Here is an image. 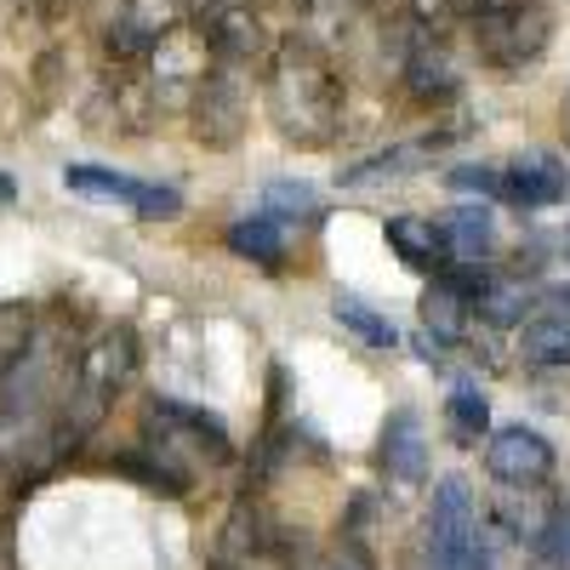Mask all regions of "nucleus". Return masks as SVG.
Wrapping results in <instances>:
<instances>
[{"instance_id": "nucleus-1", "label": "nucleus", "mask_w": 570, "mask_h": 570, "mask_svg": "<svg viewBox=\"0 0 570 570\" xmlns=\"http://www.w3.org/2000/svg\"><path fill=\"white\" fill-rule=\"evenodd\" d=\"M268 109H274L279 131L292 142H325L331 131H337V80H331L325 58L292 46V52L274 63Z\"/></svg>"}, {"instance_id": "nucleus-2", "label": "nucleus", "mask_w": 570, "mask_h": 570, "mask_svg": "<svg viewBox=\"0 0 570 570\" xmlns=\"http://www.w3.org/2000/svg\"><path fill=\"white\" fill-rule=\"evenodd\" d=\"M428 553H434V570H491V553L480 542V508H473V491L462 473H445L434 485Z\"/></svg>"}, {"instance_id": "nucleus-3", "label": "nucleus", "mask_w": 570, "mask_h": 570, "mask_svg": "<svg viewBox=\"0 0 570 570\" xmlns=\"http://www.w3.org/2000/svg\"><path fill=\"white\" fill-rule=\"evenodd\" d=\"M126 371H131V331H104V337L86 348V360L75 365V428H69V440H80L86 428L104 416V405L126 383Z\"/></svg>"}, {"instance_id": "nucleus-4", "label": "nucleus", "mask_w": 570, "mask_h": 570, "mask_svg": "<svg viewBox=\"0 0 570 570\" xmlns=\"http://www.w3.org/2000/svg\"><path fill=\"white\" fill-rule=\"evenodd\" d=\"M473 29H480V52L502 69L537 58L548 46V12L537 7V0H519V7H480Z\"/></svg>"}, {"instance_id": "nucleus-5", "label": "nucleus", "mask_w": 570, "mask_h": 570, "mask_svg": "<svg viewBox=\"0 0 570 570\" xmlns=\"http://www.w3.org/2000/svg\"><path fill=\"white\" fill-rule=\"evenodd\" d=\"M485 468L491 480L513 485V491H537L553 480V445L537 434V428H497V434L485 440Z\"/></svg>"}, {"instance_id": "nucleus-6", "label": "nucleus", "mask_w": 570, "mask_h": 570, "mask_svg": "<svg viewBox=\"0 0 570 570\" xmlns=\"http://www.w3.org/2000/svg\"><path fill=\"white\" fill-rule=\"evenodd\" d=\"M63 183L86 200H115V206H131L137 217H177L183 200L177 188H160V183H137V177H120L109 166H63Z\"/></svg>"}, {"instance_id": "nucleus-7", "label": "nucleus", "mask_w": 570, "mask_h": 570, "mask_svg": "<svg viewBox=\"0 0 570 570\" xmlns=\"http://www.w3.org/2000/svg\"><path fill=\"white\" fill-rule=\"evenodd\" d=\"M519 360L525 365H570V292L564 285H553V292H542L525 314V325H519Z\"/></svg>"}, {"instance_id": "nucleus-8", "label": "nucleus", "mask_w": 570, "mask_h": 570, "mask_svg": "<svg viewBox=\"0 0 570 570\" xmlns=\"http://www.w3.org/2000/svg\"><path fill=\"white\" fill-rule=\"evenodd\" d=\"M502 183H508V200L513 206H559L570 195L564 160L559 155H542V149H531V155H519L513 166H502Z\"/></svg>"}, {"instance_id": "nucleus-9", "label": "nucleus", "mask_w": 570, "mask_h": 570, "mask_svg": "<svg viewBox=\"0 0 570 570\" xmlns=\"http://www.w3.org/2000/svg\"><path fill=\"white\" fill-rule=\"evenodd\" d=\"M383 468L394 473V480L416 485L428 473V428L416 411H394L389 428H383Z\"/></svg>"}, {"instance_id": "nucleus-10", "label": "nucleus", "mask_w": 570, "mask_h": 570, "mask_svg": "<svg viewBox=\"0 0 570 570\" xmlns=\"http://www.w3.org/2000/svg\"><path fill=\"white\" fill-rule=\"evenodd\" d=\"M440 228H445V252H451V263H485L491 252H497V223H491V212H480V206H456V212H445L440 217Z\"/></svg>"}, {"instance_id": "nucleus-11", "label": "nucleus", "mask_w": 570, "mask_h": 570, "mask_svg": "<svg viewBox=\"0 0 570 570\" xmlns=\"http://www.w3.org/2000/svg\"><path fill=\"white\" fill-rule=\"evenodd\" d=\"M228 252L234 257H246V263H257V268H268V274H279L285 268V228H279V217H240V223H228Z\"/></svg>"}, {"instance_id": "nucleus-12", "label": "nucleus", "mask_w": 570, "mask_h": 570, "mask_svg": "<svg viewBox=\"0 0 570 570\" xmlns=\"http://www.w3.org/2000/svg\"><path fill=\"white\" fill-rule=\"evenodd\" d=\"M389 246H394L411 268H428V274H434L440 263H451L445 228L428 223V217H389Z\"/></svg>"}, {"instance_id": "nucleus-13", "label": "nucleus", "mask_w": 570, "mask_h": 570, "mask_svg": "<svg viewBox=\"0 0 570 570\" xmlns=\"http://www.w3.org/2000/svg\"><path fill=\"white\" fill-rule=\"evenodd\" d=\"M468 303H473V320H491V325H525L531 314L525 285L508 274H480V292H468Z\"/></svg>"}, {"instance_id": "nucleus-14", "label": "nucleus", "mask_w": 570, "mask_h": 570, "mask_svg": "<svg viewBox=\"0 0 570 570\" xmlns=\"http://www.w3.org/2000/svg\"><path fill=\"white\" fill-rule=\"evenodd\" d=\"M468 320H473L468 292H456V285H428V292H422V325L434 331L440 343H462Z\"/></svg>"}, {"instance_id": "nucleus-15", "label": "nucleus", "mask_w": 570, "mask_h": 570, "mask_svg": "<svg viewBox=\"0 0 570 570\" xmlns=\"http://www.w3.org/2000/svg\"><path fill=\"white\" fill-rule=\"evenodd\" d=\"M206 29H212V46L228 58H257L263 52V23H257L252 7H217Z\"/></svg>"}, {"instance_id": "nucleus-16", "label": "nucleus", "mask_w": 570, "mask_h": 570, "mask_svg": "<svg viewBox=\"0 0 570 570\" xmlns=\"http://www.w3.org/2000/svg\"><path fill=\"white\" fill-rule=\"evenodd\" d=\"M405 80H411L416 98H445V91H456V69L440 46H416L411 63H405Z\"/></svg>"}, {"instance_id": "nucleus-17", "label": "nucleus", "mask_w": 570, "mask_h": 570, "mask_svg": "<svg viewBox=\"0 0 570 570\" xmlns=\"http://www.w3.org/2000/svg\"><path fill=\"white\" fill-rule=\"evenodd\" d=\"M337 320H343V331H354L365 348H394V343H400L394 320H383V314H376L371 303H360V297H337Z\"/></svg>"}, {"instance_id": "nucleus-18", "label": "nucleus", "mask_w": 570, "mask_h": 570, "mask_svg": "<svg viewBox=\"0 0 570 570\" xmlns=\"http://www.w3.org/2000/svg\"><path fill=\"white\" fill-rule=\"evenodd\" d=\"M263 206H268V217H320V195L308 183H292V177H274L263 188Z\"/></svg>"}, {"instance_id": "nucleus-19", "label": "nucleus", "mask_w": 570, "mask_h": 570, "mask_svg": "<svg viewBox=\"0 0 570 570\" xmlns=\"http://www.w3.org/2000/svg\"><path fill=\"white\" fill-rule=\"evenodd\" d=\"M445 411H451V434H456L462 445H473V440H480L485 428H491V405H485L480 389H456Z\"/></svg>"}, {"instance_id": "nucleus-20", "label": "nucleus", "mask_w": 570, "mask_h": 570, "mask_svg": "<svg viewBox=\"0 0 570 570\" xmlns=\"http://www.w3.org/2000/svg\"><path fill=\"white\" fill-rule=\"evenodd\" d=\"M451 188H462V195H485V200H508V183H502L497 166H456Z\"/></svg>"}, {"instance_id": "nucleus-21", "label": "nucleus", "mask_w": 570, "mask_h": 570, "mask_svg": "<svg viewBox=\"0 0 570 570\" xmlns=\"http://www.w3.org/2000/svg\"><path fill=\"white\" fill-rule=\"evenodd\" d=\"M480 0H416L422 18H456V12H473Z\"/></svg>"}, {"instance_id": "nucleus-22", "label": "nucleus", "mask_w": 570, "mask_h": 570, "mask_svg": "<svg viewBox=\"0 0 570 570\" xmlns=\"http://www.w3.org/2000/svg\"><path fill=\"white\" fill-rule=\"evenodd\" d=\"M548 553L570 564V513H559V519H553V531H548Z\"/></svg>"}, {"instance_id": "nucleus-23", "label": "nucleus", "mask_w": 570, "mask_h": 570, "mask_svg": "<svg viewBox=\"0 0 570 570\" xmlns=\"http://www.w3.org/2000/svg\"><path fill=\"white\" fill-rule=\"evenodd\" d=\"M320 570H371V564H365V559H360L354 548H343V553H331V559H325Z\"/></svg>"}]
</instances>
